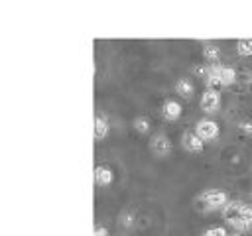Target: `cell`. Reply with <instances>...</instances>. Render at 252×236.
<instances>
[{
    "mask_svg": "<svg viewBox=\"0 0 252 236\" xmlns=\"http://www.w3.org/2000/svg\"><path fill=\"white\" fill-rule=\"evenodd\" d=\"M228 195L220 189H205L199 197H197V203L205 208V210H222L224 205L228 203Z\"/></svg>",
    "mask_w": 252,
    "mask_h": 236,
    "instance_id": "obj_1",
    "label": "cell"
},
{
    "mask_svg": "<svg viewBox=\"0 0 252 236\" xmlns=\"http://www.w3.org/2000/svg\"><path fill=\"white\" fill-rule=\"evenodd\" d=\"M207 73H211L219 83L220 87H230L234 81H236V71L230 67V65H222V63H213V65H207L205 67Z\"/></svg>",
    "mask_w": 252,
    "mask_h": 236,
    "instance_id": "obj_2",
    "label": "cell"
},
{
    "mask_svg": "<svg viewBox=\"0 0 252 236\" xmlns=\"http://www.w3.org/2000/svg\"><path fill=\"white\" fill-rule=\"evenodd\" d=\"M195 134L203 140V142H211V140H217L219 134H220V126L217 124V120L213 118H199L195 122Z\"/></svg>",
    "mask_w": 252,
    "mask_h": 236,
    "instance_id": "obj_3",
    "label": "cell"
},
{
    "mask_svg": "<svg viewBox=\"0 0 252 236\" xmlns=\"http://www.w3.org/2000/svg\"><path fill=\"white\" fill-rule=\"evenodd\" d=\"M171 140L167 134L163 132H158L150 138V151L156 155V157H167L171 153Z\"/></svg>",
    "mask_w": 252,
    "mask_h": 236,
    "instance_id": "obj_4",
    "label": "cell"
},
{
    "mask_svg": "<svg viewBox=\"0 0 252 236\" xmlns=\"http://www.w3.org/2000/svg\"><path fill=\"white\" fill-rule=\"evenodd\" d=\"M181 148L189 153H201L205 149V142L195 134V130H185L181 134Z\"/></svg>",
    "mask_w": 252,
    "mask_h": 236,
    "instance_id": "obj_5",
    "label": "cell"
},
{
    "mask_svg": "<svg viewBox=\"0 0 252 236\" xmlns=\"http://www.w3.org/2000/svg\"><path fill=\"white\" fill-rule=\"evenodd\" d=\"M220 106V94L215 88H205L199 98V108L203 112H215Z\"/></svg>",
    "mask_w": 252,
    "mask_h": 236,
    "instance_id": "obj_6",
    "label": "cell"
},
{
    "mask_svg": "<svg viewBox=\"0 0 252 236\" xmlns=\"http://www.w3.org/2000/svg\"><path fill=\"white\" fill-rule=\"evenodd\" d=\"M181 114H183V106H181L179 100H175V98H167V100H163V104H161V116H163L167 122H175V120H179Z\"/></svg>",
    "mask_w": 252,
    "mask_h": 236,
    "instance_id": "obj_7",
    "label": "cell"
},
{
    "mask_svg": "<svg viewBox=\"0 0 252 236\" xmlns=\"http://www.w3.org/2000/svg\"><path fill=\"white\" fill-rule=\"evenodd\" d=\"M112 181H114V171H112V167H108V165H104V163L94 165V185H98V187H108V185H112Z\"/></svg>",
    "mask_w": 252,
    "mask_h": 236,
    "instance_id": "obj_8",
    "label": "cell"
},
{
    "mask_svg": "<svg viewBox=\"0 0 252 236\" xmlns=\"http://www.w3.org/2000/svg\"><path fill=\"white\" fill-rule=\"evenodd\" d=\"M93 134H94V140H104L110 132V122L104 114H94V120H93Z\"/></svg>",
    "mask_w": 252,
    "mask_h": 236,
    "instance_id": "obj_9",
    "label": "cell"
},
{
    "mask_svg": "<svg viewBox=\"0 0 252 236\" xmlns=\"http://www.w3.org/2000/svg\"><path fill=\"white\" fill-rule=\"evenodd\" d=\"M242 206H244V201H228V203L224 205V208L220 210V214H222V218L226 220V224L232 222V220H236V218H240Z\"/></svg>",
    "mask_w": 252,
    "mask_h": 236,
    "instance_id": "obj_10",
    "label": "cell"
},
{
    "mask_svg": "<svg viewBox=\"0 0 252 236\" xmlns=\"http://www.w3.org/2000/svg\"><path fill=\"white\" fill-rule=\"evenodd\" d=\"M173 90L181 96V98H191L195 94V85L191 79L187 77H179L175 83H173Z\"/></svg>",
    "mask_w": 252,
    "mask_h": 236,
    "instance_id": "obj_11",
    "label": "cell"
},
{
    "mask_svg": "<svg viewBox=\"0 0 252 236\" xmlns=\"http://www.w3.org/2000/svg\"><path fill=\"white\" fill-rule=\"evenodd\" d=\"M201 51H203V57L209 61V65L217 63V61L220 59V47H219L217 43H213V41H205Z\"/></svg>",
    "mask_w": 252,
    "mask_h": 236,
    "instance_id": "obj_12",
    "label": "cell"
},
{
    "mask_svg": "<svg viewBox=\"0 0 252 236\" xmlns=\"http://www.w3.org/2000/svg\"><path fill=\"white\" fill-rule=\"evenodd\" d=\"M132 124H134V130H136L138 134H148V132L152 130V122H150L148 116H136Z\"/></svg>",
    "mask_w": 252,
    "mask_h": 236,
    "instance_id": "obj_13",
    "label": "cell"
},
{
    "mask_svg": "<svg viewBox=\"0 0 252 236\" xmlns=\"http://www.w3.org/2000/svg\"><path fill=\"white\" fill-rule=\"evenodd\" d=\"M236 53L240 57H250L252 55V39H246V37L238 39L236 41Z\"/></svg>",
    "mask_w": 252,
    "mask_h": 236,
    "instance_id": "obj_14",
    "label": "cell"
},
{
    "mask_svg": "<svg viewBox=\"0 0 252 236\" xmlns=\"http://www.w3.org/2000/svg\"><path fill=\"white\" fill-rule=\"evenodd\" d=\"M201 236H228V230H226L224 226H219V224H215V226H209V228H205V230L201 232Z\"/></svg>",
    "mask_w": 252,
    "mask_h": 236,
    "instance_id": "obj_15",
    "label": "cell"
},
{
    "mask_svg": "<svg viewBox=\"0 0 252 236\" xmlns=\"http://www.w3.org/2000/svg\"><path fill=\"white\" fill-rule=\"evenodd\" d=\"M132 224H134V216H132V212H122V214H120V226L130 228Z\"/></svg>",
    "mask_w": 252,
    "mask_h": 236,
    "instance_id": "obj_16",
    "label": "cell"
},
{
    "mask_svg": "<svg viewBox=\"0 0 252 236\" xmlns=\"http://www.w3.org/2000/svg\"><path fill=\"white\" fill-rule=\"evenodd\" d=\"M93 236H110V232H108L106 226H102V224H94V228H93Z\"/></svg>",
    "mask_w": 252,
    "mask_h": 236,
    "instance_id": "obj_17",
    "label": "cell"
},
{
    "mask_svg": "<svg viewBox=\"0 0 252 236\" xmlns=\"http://www.w3.org/2000/svg\"><path fill=\"white\" fill-rule=\"evenodd\" d=\"M236 126H238V130H242L246 134H252V120H240Z\"/></svg>",
    "mask_w": 252,
    "mask_h": 236,
    "instance_id": "obj_18",
    "label": "cell"
},
{
    "mask_svg": "<svg viewBox=\"0 0 252 236\" xmlns=\"http://www.w3.org/2000/svg\"><path fill=\"white\" fill-rule=\"evenodd\" d=\"M232 236H240V234H238V232H234V234H232Z\"/></svg>",
    "mask_w": 252,
    "mask_h": 236,
    "instance_id": "obj_19",
    "label": "cell"
}]
</instances>
